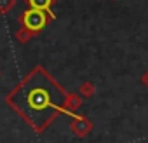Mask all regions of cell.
<instances>
[{"label":"cell","instance_id":"1","mask_svg":"<svg viewBox=\"0 0 148 143\" xmlns=\"http://www.w3.org/2000/svg\"><path fill=\"white\" fill-rule=\"evenodd\" d=\"M21 23L25 25V28H28L30 32L37 33V32H40V30L45 26V23H47V16H45L44 11L30 9V11H26V12L21 16Z\"/></svg>","mask_w":148,"mask_h":143},{"label":"cell","instance_id":"2","mask_svg":"<svg viewBox=\"0 0 148 143\" xmlns=\"http://www.w3.org/2000/svg\"><path fill=\"white\" fill-rule=\"evenodd\" d=\"M28 101H30V107H32V108H35V110H42V108L49 107V103H51L49 91L44 89V87L32 89V91H30V96H28Z\"/></svg>","mask_w":148,"mask_h":143},{"label":"cell","instance_id":"3","mask_svg":"<svg viewBox=\"0 0 148 143\" xmlns=\"http://www.w3.org/2000/svg\"><path fill=\"white\" fill-rule=\"evenodd\" d=\"M70 129H71V133L75 134V136L84 138V136H87V134L91 133L92 122H91L89 119H86V117H79V119H75V120L70 124Z\"/></svg>","mask_w":148,"mask_h":143},{"label":"cell","instance_id":"4","mask_svg":"<svg viewBox=\"0 0 148 143\" xmlns=\"http://www.w3.org/2000/svg\"><path fill=\"white\" fill-rule=\"evenodd\" d=\"M28 4L32 9H38L44 12H51V4L52 0H28Z\"/></svg>","mask_w":148,"mask_h":143},{"label":"cell","instance_id":"5","mask_svg":"<svg viewBox=\"0 0 148 143\" xmlns=\"http://www.w3.org/2000/svg\"><path fill=\"white\" fill-rule=\"evenodd\" d=\"M79 107H80V98H79L77 94H70V96L64 98V108H66L68 112L77 110Z\"/></svg>","mask_w":148,"mask_h":143},{"label":"cell","instance_id":"6","mask_svg":"<svg viewBox=\"0 0 148 143\" xmlns=\"http://www.w3.org/2000/svg\"><path fill=\"white\" fill-rule=\"evenodd\" d=\"M80 94H82V96H86V98H91V96L94 94V86H92L91 82L82 84V87H80Z\"/></svg>","mask_w":148,"mask_h":143},{"label":"cell","instance_id":"7","mask_svg":"<svg viewBox=\"0 0 148 143\" xmlns=\"http://www.w3.org/2000/svg\"><path fill=\"white\" fill-rule=\"evenodd\" d=\"M32 35H33V32H30V30H28V28H25V26L18 32V38H19V42H23V44H25V42H28V38H30Z\"/></svg>","mask_w":148,"mask_h":143},{"label":"cell","instance_id":"8","mask_svg":"<svg viewBox=\"0 0 148 143\" xmlns=\"http://www.w3.org/2000/svg\"><path fill=\"white\" fill-rule=\"evenodd\" d=\"M14 6V0H0V12H5Z\"/></svg>","mask_w":148,"mask_h":143},{"label":"cell","instance_id":"9","mask_svg":"<svg viewBox=\"0 0 148 143\" xmlns=\"http://www.w3.org/2000/svg\"><path fill=\"white\" fill-rule=\"evenodd\" d=\"M141 80H143V84H145V86H148V72L143 75V79H141Z\"/></svg>","mask_w":148,"mask_h":143}]
</instances>
